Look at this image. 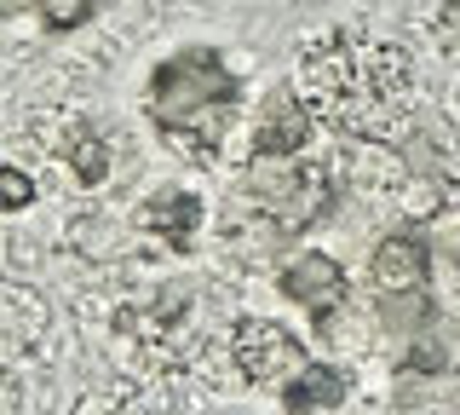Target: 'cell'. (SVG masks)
<instances>
[{
	"instance_id": "cell-8",
	"label": "cell",
	"mask_w": 460,
	"mask_h": 415,
	"mask_svg": "<svg viewBox=\"0 0 460 415\" xmlns=\"http://www.w3.org/2000/svg\"><path fill=\"white\" fill-rule=\"evenodd\" d=\"M201 225H208V203H201L196 191H184V185H162V191L138 208V231L155 237L167 254H190Z\"/></svg>"
},
{
	"instance_id": "cell-14",
	"label": "cell",
	"mask_w": 460,
	"mask_h": 415,
	"mask_svg": "<svg viewBox=\"0 0 460 415\" xmlns=\"http://www.w3.org/2000/svg\"><path fill=\"white\" fill-rule=\"evenodd\" d=\"M98 6H104V0H29V12L40 18V30H58V35H69V30H81V23H93Z\"/></svg>"
},
{
	"instance_id": "cell-7",
	"label": "cell",
	"mask_w": 460,
	"mask_h": 415,
	"mask_svg": "<svg viewBox=\"0 0 460 415\" xmlns=\"http://www.w3.org/2000/svg\"><path fill=\"white\" fill-rule=\"evenodd\" d=\"M431 266L438 248L426 231H385L368 254V277L380 294H431Z\"/></svg>"
},
{
	"instance_id": "cell-11",
	"label": "cell",
	"mask_w": 460,
	"mask_h": 415,
	"mask_svg": "<svg viewBox=\"0 0 460 415\" xmlns=\"http://www.w3.org/2000/svg\"><path fill=\"white\" fill-rule=\"evenodd\" d=\"M52 335V306L23 283H0V352H40Z\"/></svg>"
},
{
	"instance_id": "cell-5",
	"label": "cell",
	"mask_w": 460,
	"mask_h": 415,
	"mask_svg": "<svg viewBox=\"0 0 460 415\" xmlns=\"http://www.w3.org/2000/svg\"><path fill=\"white\" fill-rule=\"evenodd\" d=\"M397 162L426 185H460V127L438 110H414L397 139Z\"/></svg>"
},
{
	"instance_id": "cell-10",
	"label": "cell",
	"mask_w": 460,
	"mask_h": 415,
	"mask_svg": "<svg viewBox=\"0 0 460 415\" xmlns=\"http://www.w3.org/2000/svg\"><path fill=\"white\" fill-rule=\"evenodd\" d=\"M345 398H351V375H345L340 364H323V357H305V364L282 381V410L288 415H334Z\"/></svg>"
},
{
	"instance_id": "cell-1",
	"label": "cell",
	"mask_w": 460,
	"mask_h": 415,
	"mask_svg": "<svg viewBox=\"0 0 460 415\" xmlns=\"http://www.w3.org/2000/svg\"><path fill=\"white\" fill-rule=\"evenodd\" d=\"M299 98L316 110V122L357 145L392 150L414 116V59L397 41H368L357 30H334L311 41L299 59Z\"/></svg>"
},
{
	"instance_id": "cell-17",
	"label": "cell",
	"mask_w": 460,
	"mask_h": 415,
	"mask_svg": "<svg viewBox=\"0 0 460 415\" xmlns=\"http://www.w3.org/2000/svg\"><path fill=\"white\" fill-rule=\"evenodd\" d=\"M12 404H18V381L0 369V415H12Z\"/></svg>"
},
{
	"instance_id": "cell-21",
	"label": "cell",
	"mask_w": 460,
	"mask_h": 415,
	"mask_svg": "<svg viewBox=\"0 0 460 415\" xmlns=\"http://www.w3.org/2000/svg\"><path fill=\"white\" fill-rule=\"evenodd\" d=\"M230 415H242V410H230Z\"/></svg>"
},
{
	"instance_id": "cell-18",
	"label": "cell",
	"mask_w": 460,
	"mask_h": 415,
	"mask_svg": "<svg viewBox=\"0 0 460 415\" xmlns=\"http://www.w3.org/2000/svg\"><path fill=\"white\" fill-rule=\"evenodd\" d=\"M18 12H29V0H0V23H6V18H18Z\"/></svg>"
},
{
	"instance_id": "cell-15",
	"label": "cell",
	"mask_w": 460,
	"mask_h": 415,
	"mask_svg": "<svg viewBox=\"0 0 460 415\" xmlns=\"http://www.w3.org/2000/svg\"><path fill=\"white\" fill-rule=\"evenodd\" d=\"M426 30H431L443 59H460V0H438L431 18H426Z\"/></svg>"
},
{
	"instance_id": "cell-2",
	"label": "cell",
	"mask_w": 460,
	"mask_h": 415,
	"mask_svg": "<svg viewBox=\"0 0 460 415\" xmlns=\"http://www.w3.org/2000/svg\"><path fill=\"white\" fill-rule=\"evenodd\" d=\"M144 116L167 150L190 156L196 167H219L225 139L242 116V76L219 47H179L144 81Z\"/></svg>"
},
{
	"instance_id": "cell-20",
	"label": "cell",
	"mask_w": 460,
	"mask_h": 415,
	"mask_svg": "<svg viewBox=\"0 0 460 415\" xmlns=\"http://www.w3.org/2000/svg\"><path fill=\"white\" fill-rule=\"evenodd\" d=\"M455 410H460V375H455Z\"/></svg>"
},
{
	"instance_id": "cell-9",
	"label": "cell",
	"mask_w": 460,
	"mask_h": 415,
	"mask_svg": "<svg viewBox=\"0 0 460 415\" xmlns=\"http://www.w3.org/2000/svg\"><path fill=\"white\" fill-rule=\"evenodd\" d=\"M277 289H282V300L305 306L311 318H328V311L345 306V266L334 254H294V260L282 266Z\"/></svg>"
},
{
	"instance_id": "cell-13",
	"label": "cell",
	"mask_w": 460,
	"mask_h": 415,
	"mask_svg": "<svg viewBox=\"0 0 460 415\" xmlns=\"http://www.w3.org/2000/svg\"><path fill=\"white\" fill-rule=\"evenodd\" d=\"M64 167H69V179H75L81 191H104L110 174H115V150H110V139L98 133V127L75 122V127L64 133Z\"/></svg>"
},
{
	"instance_id": "cell-6",
	"label": "cell",
	"mask_w": 460,
	"mask_h": 415,
	"mask_svg": "<svg viewBox=\"0 0 460 415\" xmlns=\"http://www.w3.org/2000/svg\"><path fill=\"white\" fill-rule=\"evenodd\" d=\"M316 139V110L299 98V87H277L259 104L253 116V162H288V156H305Z\"/></svg>"
},
{
	"instance_id": "cell-3",
	"label": "cell",
	"mask_w": 460,
	"mask_h": 415,
	"mask_svg": "<svg viewBox=\"0 0 460 415\" xmlns=\"http://www.w3.org/2000/svg\"><path fill=\"white\" fill-rule=\"evenodd\" d=\"M334 196H340V179L334 167L323 162H253L248 179H242V203L270 237H305L311 225H323L334 213Z\"/></svg>"
},
{
	"instance_id": "cell-4",
	"label": "cell",
	"mask_w": 460,
	"mask_h": 415,
	"mask_svg": "<svg viewBox=\"0 0 460 415\" xmlns=\"http://www.w3.org/2000/svg\"><path fill=\"white\" fill-rule=\"evenodd\" d=\"M230 364L253 386H282L305 364V347H299V335L277 318H236V329H230Z\"/></svg>"
},
{
	"instance_id": "cell-12",
	"label": "cell",
	"mask_w": 460,
	"mask_h": 415,
	"mask_svg": "<svg viewBox=\"0 0 460 415\" xmlns=\"http://www.w3.org/2000/svg\"><path fill=\"white\" fill-rule=\"evenodd\" d=\"M460 364V323L455 318H431L426 329H414L409 335V352H402L397 375H414V381H431V375H449Z\"/></svg>"
},
{
	"instance_id": "cell-16",
	"label": "cell",
	"mask_w": 460,
	"mask_h": 415,
	"mask_svg": "<svg viewBox=\"0 0 460 415\" xmlns=\"http://www.w3.org/2000/svg\"><path fill=\"white\" fill-rule=\"evenodd\" d=\"M35 191L40 185L29 179L18 162H0V213H23L29 203H35Z\"/></svg>"
},
{
	"instance_id": "cell-19",
	"label": "cell",
	"mask_w": 460,
	"mask_h": 415,
	"mask_svg": "<svg viewBox=\"0 0 460 415\" xmlns=\"http://www.w3.org/2000/svg\"><path fill=\"white\" fill-rule=\"evenodd\" d=\"M449 271H455V283H460V237L449 242Z\"/></svg>"
}]
</instances>
